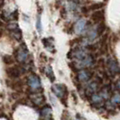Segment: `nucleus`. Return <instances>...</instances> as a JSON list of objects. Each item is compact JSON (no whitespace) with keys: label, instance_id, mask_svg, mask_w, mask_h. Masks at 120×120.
Segmentation results:
<instances>
[{"label":"nucleus","instance_id":"nucleus-21","mask_svg":"<svg viewBox=\"0 0 120 120\" xmlns=\"http://www.w3.org/2000/svg\"><path fill=\"white\" fill-rule=\"evenodd\" d=\"M48 120H52V118H51V119H48Z\"/></svg>","mask_w":120,"mask_h":120},{"label":"nucleus","instance_id":"nucleus-20","mask_svg":"<svg viewBox=\"0 0 120 120\" xmlns=\"http://www.w3.org/2000/svg\"><path fill=\"white\" fill-rule=\"evenodd\" d=\"M116 88H117L118 90H120V79L116 81Z\"/></svg>","mask_w":120,"mask_h":120},{"label":"nucleus","instance_id":"nucleus-19","mask_svg":"<svg viewBox=\"0 0 120 120\" xmlns=\"http://www.w3.org/2000/svg\"><path fill=\"white\" fill-rule=\"evenodd\" d=\"M36 26H37V30H38V32L41 33V32H42V24H41V19H40V16H38Z\"/></svg>","mask_w":120,"mask_h":120},{"label":"nucleus","instance_id":"nucleus-8","mask_svg":"<svg viewBox=\"0 0 120 120\" xmlns=\"http://www.w3.org/2000/svg\"><path fill=\"white\" fill-rule=\"evenodd\" d=\"M27 53H28V52H27V47L24 49H23L21 47L17 52V55H16L17 60H19L20 62L25 61L26 59H27Z\"/></svg>","mask_w":120,"mask_h":120},{"label":"nucleus","instance_id":"nucleus-3","mask_svg":"<svg viewBox=\"0 0 120 120\" xmlns=\"http://www.w3.org/2000/svg\"><path fill=\"white\" fill-rule=\"evenodd\" d=\"M90 19L93 23H100L103 22V20L105 19V12L104 10H96L91 14Z\"/></svg>","mask_w":120,"mask_h":120},{"label":"nucleus","instance_id":"nucleus-17","mask_svg":"<svg viewBox=\"0 0 120 120\" xmlns=\"http://www.w3.org/2000/svg\"><path fill=\"white\" fill-rule=\"evenodd\" d=\"M3 60H4V62H5L6 64H12L13 62H14L13 58L11 56H8V55H5V56L3 57Z\"/></svg>","mask_w":120,"mask_h":120},{"label":"nucleus","instance_id":"nucleus-13","mask_svg":"<svg viewBox=\"0 0 120 120\" xmlns=\"http://www.w3.org/2000/svg\"><path fill=\"white\" fill-rule=\"evenodd\" d=\"M106 30V24H104V22H100L98 23V28H97V34L98 35H101Z\"/></svg>","mask_w":120,"mask_h":120},{"label":"nucleus","instance_id":"nucleus-11","mask_svg":"<svg viewBox=\"0 0 120 120\" xmlns=\"http://www.w3.org/2000/svg\"><path fill=\"white\" fill-rule=\"evenodd\" d=\"M98 83L97 81H93L91 84H90L88 86L87 92L88 93H91V94H94L97 90H98Z\"/></svg>","mask_w":120,"mask_h":120},{"label":"nucleus","instance_id":"nucleus-9","mask_svg":"<svg viewBox=\"0 0 120 120\" xmlns=\"http://www.w3.org/2000/svg\"><path fill=\"white\" fill-rule=\"evenodd\" d=\"M86 26V20L85 19H79L75 24V32L77 34H80L82 31L84 30Z\"/></svg>","mask_w":120,"mask_h":120},{"label":"nucleus","instance_id":"nucleus-18","mask_svg":"<svg viewBox=\"0 0 120 120\" xmlns=\"http://www.w3.org/2000/svg\"><path fill=\"white\" fill-rule=\"evenodd\" d=\"M61 120H71V116L68 113V111H63L62 116H61Z\"/></svg>","mask_w":120,"mask_h":120},{"label":"nucleus","instance_id":"nucleus-2","mask_svg":"<svg viewBox=\"0 0 120 120\" xmlns=\"http://www.w3.org/2000/svg\"><path fill=\"white\" fill-rule=\"evenodd\" d=\"M28 86L30 87L32 90H36L41 87V82L40 79L38 78V76H36L35 74H32L28 78Z\"/></svg>","mask_w":120,"mask_h":120},{"label":"nucleus","instance_id":"nucleus-7","mask_svg":"<svg viewBox=\"0 0 120 120\" xmlns=\"http://www.w3.org/2000/svg\"><path fill=\"white\" fill-rule=\"evenodd\" d=\"M41 116L45 120L51 119L52 117V108L50 106H44L41 109Z\"/></svg>","mask_w":120,"mask_h":120},{"label":"nucleus","instance_id":"nucleus-5","mask_svg":"<svg viewBox=\"0 0 120 120\" xmlns=\"http://www.w3.org/2000/svg\"><path fill=\"white\" fill-rule=\"evenodd\" d=\"M107 66H108V70L112 73H117L119 71V65L116 62V60L113 58L108 59V61H107Z\"/></svg>","mask_w":120,"mask_h":120},{"label":"nucleus","instance_id":"nucleus-1","mask_svg":"<svg viewBox=\"0 0 120 120\" xmlns=\"http://www.w3.org/2000/svg\"><path fill=\"white\" fill-rule=\"evenodd\" d=\"M52 91L54 92V94L58 98H60V99L62 100L64 96L67 95V88L64 84H56L53 85L52 88Z\"/></svg>","mask_w":120,"mask_h":120},{"label":"nucleus","instance_id":"nucleus-6","mask_svg":"<svg viewBox=\"0 0 120 120\" xmlns=\"http://www.w3.org/2000/svg\"><path fill=\"white\" fill-rule=\"evenodd\" d=\"M6 73H7V75L11 79H16L21 75L20 69L16 66H13V67L8 68V69L6 70Z\"/></svg>","mask_w":120,"mask_h":120},{"label":"nucleus","instance_id":"nucleus-14","mask_svg":"<svg viewBox=\"0 0 120 120\" xmlns=\"http://www.w3.org/2000/svg\"><path fill=\"white\" fill-rule=\"evenodd\" d=\"M111 103L115 105H119L120 104V93H115L111 98Z\"/></svg>","mask_w":120,"mask_h":120},{"label":"nucleus","instance_id":"nucleus-16","mask_svg":"<svg viewBox=\"0 0 120 120\" xmlns=\"http://www.w3.org/2000/svg\"><path fill=\"white\" fill-rule=\"evenodd\" d=\"M104 6L103 3H98V4H94L93 6H90L89 8H90V10H99V8H101L102 6Z\"/></svg>","mask_w":120,"mask_h":120},{"label":"nucleus","instance_id":"nucleus-12","mask_svg":"<svg viewBox=\"0 0 120 120\" xmlns=\"http://www.w3.org/2000/svg\"><path fill=\"white\" fill-rule=\"evenodd\" d=\"M91 101L92 103L98 105V104H101L103 101V98L99 94H92L91 96Z\"/></svg>","mask_w":120,"mask_h":120},{"label":"nucleus","instance_id":"nucleus-15","mask_svg":"<svg viewBox=\"0 0 120 120\" xmlns=\"http://www.w3.org/2000/svg\"><path fill=\"white\" fill-rule=\"evenodd\" d=\"M46 75H47V77L50 79L51 81H53L55 77H54V73H53V71H52V69L51 66L47 67V69H46Z\"/></svg>","mask_w":120,"mask_h":120},{"label":"nucleus","instance_id":"nucleus-10","mask_svg":"<svg viewBox=\"0 0 120 120\" xmlns=\"http://www.w3.org/2000/svg\"><path fill=\"white\" fill-rule=\"evenodd\" d=\"M31 99L37 106H40L44 101V98L41 94H34V95H32L31 96Z\"/></svg>","mask_w":120,"mask_h":120},{"label":"nucleus","instance_id":"nucleus-4","mask_svg":"<svg viewBox=\"0 0 120 120\" xmlns=\"http://www.w3.org/2000/svg\"><path fill=\"white\" fill-rule=\"evenodd\" d=\"M92 77V73L88 70H81L77 73V78L81 82H86L90 80Z\"/></svg>","mask_w":120,"mask_h":120}]
</instances>
